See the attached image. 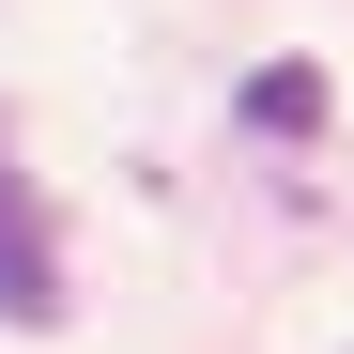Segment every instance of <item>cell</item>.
I'll use <instances>...</instances> for the list:
<instances>
[{
  "label": "cell",
  "instance_id": "7a4b0ae2",
  "mask_svg": "<svg viewBox=\"0 0 354 354\" xmlns=\"http://www.w3.org/2000/svg\"><path fill=\"white\" fill-rule=\"evenodd\" d=\"M324 108H339L324 62H292V46H277V62H247V124H262V139H324Z\"/></svg>",
  "mask_w": 354,
  "mask_h": 354
},
{
  "label": "cell",
  "instance_id": "6da1fadb",
  "mask_svg": "<svg viewBox=\"0 0 354 354\" xmlns=\"http://www.w3.org/2000/svg\"><path fill=\"white\" fill-rule=\"evenodd\" d=\"M0 324H62V247H46V185L16 169V139H0Z\"/></svg>",
  "mask_w": 354,
  "mask_h": 354
}]
</instances>
